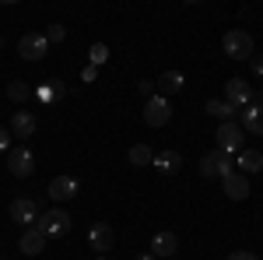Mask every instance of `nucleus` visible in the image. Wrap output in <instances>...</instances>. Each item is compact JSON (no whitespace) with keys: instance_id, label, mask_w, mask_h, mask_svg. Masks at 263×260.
<instances>
[{"instance_id":"1","label":"nucleus","mask_w":263,"mask_h":260,"mask_svg":"<svg viewBox=\"0 0 263 260\" xmlns=\"http://www.w3.org/2000/svg\"><path fill=\"white\" fill-rule=\"evenodd\" d=\"M35 229H39L46 239H63L67 232H70V215L63 211V207H53V211H42L39 221H35Z\"/></svg>"},{"instance_id":"2","label":"nucleus","mask_w":263,"mask_h":260,"mask_svg":"<svg viewBox=\"0 0 263 260\" xmlns=\"http://www.w3.org/2000/svg\"><path fill=\"white\" fill-rule=\"evenodd\" d=\"M221 49L232 60H253V36L246 28H232V32H224Z\"/></svg>"},{"instance_id":"3","label":"nucleus","mask_w":263,"mask_h":260,"mask_svg":"<svg viewBox=\"0 0 263 260\" xmlns=\"http://www.w3.org/2000/svg\"><path fill=\"white\" fill-rule=\"evenodd\" d=\"M246 148V134H242V127L235 120H228L218 127V151H224V155H239Z\"/></svg>"},{"instance_id":"4","label":"nucleus","mask_w":263,"mask_h":260,"mask_svg":"<svg viewBox=\"0 0 263 260\" xmlns=\"http://www.w3.org/2000/svg\"><path fill=\"white\" fill-rule=\"evenodd\" d=\"M7 169H11V176H18V180H28V176L35 172V155L28 151V144H18V148L7 151Z\"/></svg>"},{"instance_id":"5","label":"nucleus","mask_w":263,"mask_h":260,"mask_svg":"<svg viewBox=\"0 0 263 260\" xmlns=\"http://www.w3.org/2000/svg\"><path fill=\"white\" fill-rule=\"evenodd\" d=\"M235 165H232V155H224V151H207L200 159V176H207V180H221V176H228Z\"/></svg>"},{"instance_id":"6","label":"nucleus","mask_w":263,"mask_h":260,"mask_svg":"<svg viewBox=\"0 0 263 260\" xmlns=\"http://www.w3.org/2000/svg\"><path fill=\"white\" fill-rule=\"evenodd\" d=\"M168 120H172V106H168L165 95H151L144 102V123L147 127H165Z\"/></svg>"},{"instance_id":"7","label":"nucleus","mask_w":263,"mask_h":260,"mask_svg":"<svg viewBox=\"0 0 263 260\" xmlns=\"http://www.w3.org/2000/svg\"><path fill=\"white\" fill-rule=\"evenodd\" d=\"M46 53H49V39L39 36V32H28V36L18 39V57L21 60H42Z\"/></svg>"},{"instance_id":"8","label":"nucleus","mask_w":263,"mask_h":260,"mask_svg":"<svg viewBox=\"0 0 263 260\" xmlns=\"http://www.w3.org/2000/svg\"><path fill=\"white\" fill-rule=\"evenodd\" d=\"M39 204L32 197H14L11 200V221H18V225H25V229H32L35 221H39Z\"/></svg>"},{"instance_id":"9","label":"nucleus","mask_w":263,"mask_h":260,"mask_svg":"<svg viewBox=\"0 0 263 260\" xmlns=\"http://www.w3.org/2000/svg\"><path fill=\"white\" fill-rule=\"evenodd\" d=\"M112 242H116V236H112V225L95 221V225H91V232H88V246H91L99 257H105V253L112 250Z\"/></svg>"},{"instance_id":"10","label":"nucleus","mask_w":263,"mask_h":260,"mask_svg":"<svg viewBox=\"0 0 263 260\" xmlns=\"http://www.w3.org/2000/svg\"><path fill=\"white\" fill-rule=\"evenodd\" d=\"M224 102L235 106V109H246L253 102V88L242 78H228V84H224Z\"/></svg>"},{"instance_id":"11","label":"nucleus","mask_w":263,"mask_h":260,"mask_svg":"<svg viewBox=\"0 0 263 260\" xmlns=\"http://www.w3.org/2000/svg\"><path fill=\"white\" fill-rule=\"evenodd\" d=\"M221 190L228 200H246L249 197V176H242L239 169H232L228 176H221Z\"/></svg>"},{"instance_id":"12","label":"nucleus","mask_w":263,"mask_h":260,"mask_svg":"<svg viewBox=\"0 0 263 260\" xmlns=\"http://www.w3.org/2000/svg\"><path fill=\"white\" fill-rule=\"evenodd\" d=\"M35 127H39V120H35V113H28V109H21V113H14L11 116V137L14 141H28L32 134H35Z\"/></svg>"},{"instance_id":"13","label":"nucleus","mask_w":263,"mask_h":260,"mask_svg":"<svg viewBox=\"0 0 263 260\" xmlns=\"http://www.w3.org/2000/svg\"><path fill=\"white\" fill-rule=\"evenodd\" d=\"M78 190H81V183H78V176H53L49 180V197L53 200H74L78 197Z\"/></svg>"},{"instance_id":"14","label":"nucleus","mask_w":263,"mask_h":260,"mask_svg":"<svg viewBox=\"0 0 263 260\" xmlns=\"http://www.w3.org/2000/svg\"><path fill=\"white\" fill-rule=\"evenodd\" d=\"M176 250H179V239L165 229V232H155V239H151V257L155 260H168V257H176Z\"/></svg>"},{"instance_id":"15","label":"nucleus","mask_w":263,"mask_h":260,"mask_svg":"<svg viewBox=\"0 0 263 260\" xmlns=\"http://www.w3.org/2000/svg\"><path fill=\"white\" fill-rule=\"evenodd\" d=\"M235 165H239L242 176H256V172H263V151H256V148H242V151L235 155Z\"/></svg>"},{"instance_id":"16","label":"nucleus","mask_w":263,"mask_h":260,"mask_svg":"<svg viewBox=\"0 0 263 260\" xmlns=\"http://www.w3.org/2000/svg\"><path fill=\"white\" fill-rule=\"evenodd\" d=\"M239 127H242V134H256V137H263V109L249 102L242 113H239Z\"/></svg>"},{"instance_id":"17","label":"nucleus","mask_w":263,"mask_h":260,"mask_svg":"<svg viewBox=\"0 0 263 260\" xmlns=\"http://www.w3.org/2000/svg\"><path fill=\"white\" fill-rule=\"evenodd\" d=\"M18 246H21V253H25V257H39L42 250H46V236L32 225V229H25V232H21Z\"/></svg>"},{"instance_id":"18","label":"nucleus","mask_w":263,"mask_h":260,"mask_svg":"<svg viewBox=\"0 0 263 260\" xmlns=\"http://www.w3.org/2000/svg\"><path fill=\"white\" fill-rule=\"evenodd\" d=\"M151 165H155L158 172H165V176H176V172L182 169V155L165 148V151H155V162H151Z\"/></svg>"},{"instance_id":"19","label":"nucleus","mask_w":263,"mask_h":260,"mask_svg":"<svg viewBox=\"0 0 263 260\" xmlns=\"http://www.w3.org/2000/svg\"><path fill=\"white\" fill-rule=\"evenodd\" d=\"M182 84H186V78H182V71H165L162 78L155 81V88H158V95H176V92H182Z\"/></svg>"},{"instance_id":"20","label":"nucleus","mask_w":263,"mask_h":260,"mask_svg":"<svg viewBox=\"0 0 263 260\" xmlns=\"http://www.w3.org/2000/svg\"><path fill=\"white\" fill-rule=\"evenodd\" d=\"M203 113H207V116H214V120H221V123H228L239 109H235V106H228L224 99H211L207 106H203Z\"/></svg>"},{"instance_id":"21","label":"nucleus","mask_w":263,"mask_h":260,"mask_svg":"<svg viewBox=\"0 0 263 260\" xmlns=\"http://www.w3.org/2000/svg\"><path fill=\"white\" fill-rule=\"evenodd\" d=\"M7 99L11 102H28V99H35V88H32L28 81H11V84H7Z\"/></svg>"},{"instance_id":"22","label":"nucleus","mask_w":263,"mask_h":260,"mask_svg":"<svg viewBox=\"0 0 263 260\" xmlns=\"http://www.w3.org/2000/svg\"><path fill=\"white\" fill-rule=\"evenodd\" d=\"M151 162H155V151H151V148H147L144 141L130 148V165H137V169H147Z\"/></svg>"},{"instance_id":"23","label":"nucleus","mask_w":263,"mask_h":260,"mask_svg":"<svg viewBox=\"0 0 263 260\" xmlns=\"http://www.w3.org/2000/svg\"><path fill=\"white\" fill-rule=\"evenodd\" d=\"M88 63H91V67H102V63H109V46H105V42H95V46L88 49Z\"/></svg>"},{"instance_id":"24","label":"nucleus","mask_w":263,"mask_h":260,"mask_svg":"<svg viewBox=\"0 0 263 260\" xmlns=\"http://www.w3.org/2000/svg\"><path fill=\"white\" fill-rule=\"evenodd\" d=\"M46 88H49V95H53V99H63V95H67V84H63L60 78H53V81H46Z\"/></svg>"},{"instance_id":"25","label":"nucleus","mask_w":263,"mask_h":260,"mask_svg":"<svg viewBox=\"0 0 263 260\" xmlns=\"http://www.w3.org/2000/svg\"><path fill=\"white\" fill-rule=\"evenodd\" d=\"M46 39L49 42H63L67 39V28H63V25H49V28H46Z\"/></svg>"},{"instance_id":"26","label":"nucleus","mask_w":263,"mask_h":260,"mask_svg":"<svg viewBox=\"0 0 263 260\" xmlns=\"http://www.w3.org/2000/svg\"><path fill=\"white\" fill-rule=\"evenodd\" d=\"M137 92H141L144 99H151V95H155V81H147V78H141V81H137Z\"/></svg>"},{"instance_id":"27","label":"nucleus","mask_w":263,"mask_h":260,"mask_svg":"<svg viewBox=\"0 0 263 260\" xmlns=\"http://www.w3.org/2000/svg\"><path fill=\"white\" fill-rule=\"evenodd\" d=\"M95 78H99V67H91V63H84V67H81V81H84V84H91Z\"/></svg>"},{"instance_id":"28","label":"nucleus","mask_w":263,"mask_h":260,"mask_svg":"<svg viewBox=\"0 0 263 260\" xmlns=\"http://www.w3.org/2000/svg\"><path fill=\"white\" fill-rule=\"evenodd\" d=\"M7 151H11V130L0 127V155H7Z\"/></svg>"},{"instance_id":"29","label":"nucleus","mask_w":263,"mask_h":260,"mask_svg":"<svg viewBox=\"0 0 263 260\" xmlns=\"http://www.w3.org/2000/svg\"><path fill=\"white\" fill-rule=\"evenodd\" d=\"M228 260H260V257L249 253V250H235V253H228Z\"/></svg>"},{"instance_id":"30","label":"nucleus","mask_w":263,"mask_h":260,"mask_svg":"<svg viewBox=\"0 0 263 260\" xmlns=\"http://www.w3.org/2000/svg\"><path fill=\"white\" fill-rule=\"evenodd\" d=\"M253 74L263 78V57H253Z\"/></svg>"},{"instance_id":"31","label":"nucleus","mask_w":263,"mask_h":260,"mask_svg":"<svg viewBox=\"0 0 263 260\" xmlns=\"http://www.w3.org/2000/svg\"><path fill=\"white\" fill-rule=\"evenodd\" d=\"M134 260H155V257H151V253H137Z\"/></svg>"},{"instance_id":"32","label":"nucleus","mask_w":263,"mask_h":260,"mask_svg":"<svg viewBox=\"0 0 263 260\" xmlns=\"http://www.w3.org/2000/svg\"><path fill=\"white\" fill-rule=\"evenodd\" d=\"M95 260H112V257H109V253H105V257H95Z\"/></svg>"}]
</instances>
